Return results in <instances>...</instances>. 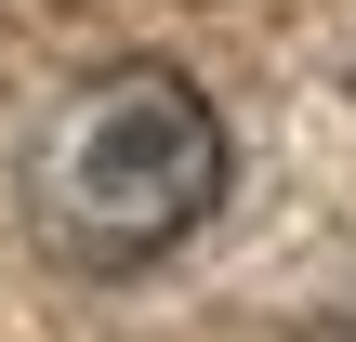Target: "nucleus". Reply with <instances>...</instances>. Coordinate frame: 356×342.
<instances>
[{
	"label": "nucleus",
	"mask_w": 356,
	"mask_h": 342,
	"mask_svg": "<svg viewBox=\"0 0 356 342\" xmlns=\"http://www.w3.org/2000/svg\"><path fill=\"white\" fill-rule=\"evenodd\" d=\"M304 342H356V303H343V316H330V330H304Z\"/></svg>",
	"instance_id": "obj_2"
},
{
	"label": "nucleus",
	"mask_w": 356,
	"mask_h": 342,
	"mask_svg": "<svg viewBox=\"0 0 356 342\" xmlns=\"http://www.w3.org/2000/svg\"><path fill=\"white\" fill-rule=\"evenodd\" d=\"M26 185H40L26 198L40 237L79 277H132V264L185 250L211 224V198H225V119H211V92L185 66L132 53V66H106V79L66 92V119L40 132Z\"/></svg>",
	"instance_id": "obj_1"
}]
</instances>
